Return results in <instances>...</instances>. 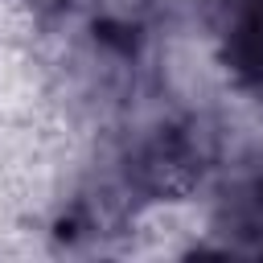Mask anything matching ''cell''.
I'll use <instances>...</instances> for the list:
<instances>
[{
  "mask_svg": "<svg viewBox=\"0 0 263 263\" xmlns=\"http://www.w3.org/2000/svg\"><path fill=\"white\" fill-rule=\"evenodd\" d=\"M8 4H12V0H0V12H8Z\"/></svg>",
  "mask_w": 263,
  "mask_h": 263,
  "instance_id": "cell-2",
  "label": "cell"
},
{
  "mask_svg": "<svg viewBox=\"0 0 263 263\" xmlns=\"http://www.w3.org/2000/svg\"><path fill=\"white\" fill-rule=\"evenodd\" d=\"M181 8L185 0H90V16L152 37L181 29Z\"/></svg>",
  "mask_w": 263,
  "mask_h": 263,
  "instance_id": "cell-1",
  "label": "cell"
}]
</instances>
